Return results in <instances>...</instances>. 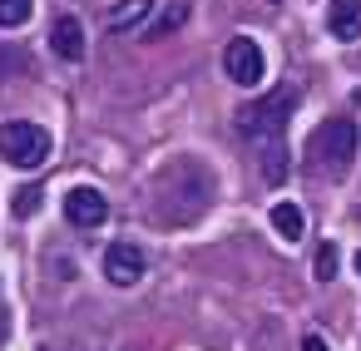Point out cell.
Returning a JSON list of instances; mask_svg holds the SVG:
<instances>
[{
  "instance_id": "1",
  "label": "cell",
  "mask_w": 361,
  "mask_h": 351,
  "mask_svg": "<svg viewBox=\"0 0 361 351\" xmlns=\"http://www.w3.org/2000/svg\"><path fill=\"white\" fill-rule=\"evenodd\" d=\"M356 119H326L317 134H312V144H307V164H312V173H322V178H346V168H351V159H356Z\"/></svg>"
},
{
  "instance_id": "2",
  "label": "cell",
  "mask_w": 361,
  "mask_h": 351,
  "mask_svg": "<svg viewBox=\"0 0 361 351\" xmlns=\"http://www.w3.org/2000/svg\"><path fill=\"white\" fill-rule=\"evenodd\" d=\"M0 159L11 168H40L50 159V134L30 119H11L0 124Z\"/></svg>"
},
{
  "instance_id": "3",
  "label": "cell",
  "mask_w": 361,
  "mask_h": 351,
  "mask_svg": "<svg viewBox=\"0 0 361 351\" xmlns=\"http://www.w3.org/2000/svg\"><path fill=\"white\" fill-rule=\"evenodd\" d=\"M223 70H228V80H238V85H262V75H267L262 45L247 40V35L228 40V50H223Z\"/></svg>"
},
{
  "instance_id": "4",
  "label": "cell",
  "mask_w": 361,
  "mask_h": 351,
  "mask_svg": "<svg viewBox=\"0 0 361 351\" xmlns=\"http://www.w3.org/2000/svg\"><path fill=\"white\" fill-rule=\"evenodd\" d=\"M65 218H70L75 228H99V223L109 218V198H104L99 188L80 183V188L65 193Z\"/></svg>"
},
{
  "instance_id": "5",
  "label": "cell",
  "mask_w": 361,
  "mask_h": 351,
  "mask_svg": "<svg viewBox=\"0 0 361 351\" xmlns=\"http://www.w3.org/2000/svg\"><path fill=\"white\" fill-rule=\"evenodd\" d=\"M104 277L114 287H134L144 277V247L139 242H109L104 247Z\"/></svg>"
},
{
  "instance_id": "6",
  "label": "cell",
  "mask_w": 361,
  "mask_h": 351,
  "mask_svg": "<svg viewBox=\"0 0 361 351\" xmlns=\"http://www.w3.org/2000/svg\"><path fill=\"white\" fill-rule=\"evenodd\" d=\"M50 50L60 55V60H85V25L75 20V16H60L55 25H50Z\"/></svg>"
},
{
  "instance_id": "7",
  "label": "cell",
  "mask_w": 361,
  "mask_h": 351,
  "mask_svg": "<svg viewBox=\"0 0 361 351\" xmlns=\"http://www.w3.org/2000/svg\"><path fill=\"white\" fill-rule=\"evenodd\" d=\"M326 30L336 40H361V0H331L326 6Z\"/></svg>"
},
{
  "instance_id": "8",
  "label": "cell",
  "mask_w": 361,
  "mask_h": 351,
  "mask_svg": "<svg viewBox=\"0 0 361 351\" xmlns=\"http://www.w3.org/2000/svg\"><path fill=\"white\" fill-rule=\"evenodd\" d=\"M154 6L159 0H119V6H109V16H104V30H134V25H144L154 16Z\"/></svg>"
},
{
  "instance_id": "9",
  "label": "cell",
  "mask_w": 361,
  "mask_h": 351,
  "mask_svg": "<svg viewBox=\"0 0 361 351\" xmlns=\"http://www.w3.org/2000/svg\"><path fill=\"white\" fill-rule=\"evenodd\" d=\"M272 228H277L287 242H302L307 218H302V208H297V203H272Z\"/></svg>"
},
{
  "instance_id": "10",
  "label": "cell",
  "mask_w": 361,
  "mask_h": 351,
  "mask_svg": "<svg viewBox=\"0 0 361 351\" xmlns=\"http://www.w3.org/2000/svg\"><path fill=\"white\" fill-rule=\"evenodd\" d=\"M183 20H188V0H173V6H169V11H164V16L149 25V35H173Z\"/></svg>"
},
{
  "instance_id": "11",
  "label": "cell",
  "mask_w": 361,
  "mask_h": 351,
  "mask_svg": "<svg viewBox=\"0 0 361 351\" xmlns=\"http://www.w3.org/2000/svg\"><path fill=\"white\" fill-rule=\"evenodd\" d=\"M30 0H0V30H16V25H25L30 20Z\"/></svg>"
},
{
  "instance_id": "12",
  "label": "cell",
  "mask_w": 361,
  "mask_h": 351,
  "mask_svg": "<svg viewBox=\"0 0 361 351\" xmlns=\"http://www.w3.org/2000/svg\"><path fill=\"white\" fill-rule=\"evenodd\" d=\"M317 277H322V282H331V277H336V247H331V242L317 252Z\"/></svg>"
},
{
  "instance_id": "13",
  "label": "cell",
  "mask_w": 361,
  "mask_h": 351,
  "mask_svg": "<svg viewBox=\"0 0 361 351\" xmlns=\"http://www.w3.org/2000/svg\"><path fill=\"white\" fill-rule=\"evenodd\" d=\"M35 208H40V193H20L16 198V218H30Z\"/></svg>"
},
{
  "instance_id": "14",
  "label": "cell",
  "mask_w": 361,
  "mask_h": 351,
  "mask_svg": "<svg viewBox=\"0 0 361 351\" xmlns=\"http://www.w3.org/2000/svg\"><path fill=\"white\" fill-rule=\"evenodd\" d=\"M302 351H326V341H322V336H307V341H302Z\"/></svg>"
},
{
  "instance_id": "15",
  "label": "cell",
  "mask_w": 361,
  "mask_h": 351,
  "mask_svg": "<svg viewBox=\"0 0 361 351\" xmlns=\"http://www.w3.org/2000/svg\"><path fill=\"white\" fill-rule=\"evenodd\" d=\"M356 272H361V252H356Z\"/></svg>"
}]
</instances>
